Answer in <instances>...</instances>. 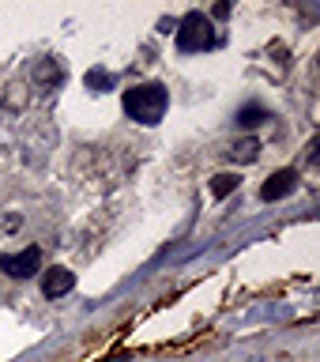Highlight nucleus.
<instances>
[{
	"mask_svg": "<svg viewBox=\"0 0 320 362\" xmlns=\"http://www.w3.org/2000/svg\"><path fill=\"white\" fill-rule=\"evenodd\" d=\"M72 287H76V276L68 268H61V264L49 268L42 276V294H45V298H61V294H68Z\"/></svg>",
	"mask_w": 320,
	"mask_h": 362,
	"instance_id": "39448f33",
	"label": "nucleus"
},
{
	"mask_svg": "<svg viewBox=\"0 0 320 362\" xmlns=\"http://www.w3.org/2000/svg\"><path fill=\"white\" fill-rule=\"evenodd\" d=\"M83 87L95 90V95H102V90H113V87H117V76L106 72V68H90V72L83 76Z\"/></svg>",
	"mask_w": 320,
	"mask_h": 362,
	"instance_id": "0eeeda50",
	"label": "nucleus"
},
{
	"mask_svg": "<svg viewBox=\"0 0 320 362\" xmlns=\"http://www.w3.org/2000/svg\"><path fill=\"white\" fill-rule=\"evenodd\" d=\"M260 155V140H256V136H245V140H237L234 147H230V158H234V163H253V158Z\"/></svg>",
	"mask_w": 320,
	"mask_h": 362,
	"instance_id": "6e6552de",
	"label": "nucleus"
},
{
	"mask_svg": "<svg viewBox=\"0 0 320 362\" xmlns=\"http://www.w3.org/2000/svg\"><path fill=\"white\" fill-rule=\"evenodd\" d=\"M158 30H162V34H170V30H177V19H162V23H158Z\"/></svg>",
	"mask_w": 320,
	"mask_h": 362,
	"instance_id": "f8f14e48",
	"label": "nucleus"
},
{
	"mask_svg": "<svg viewBox=\"0 0 320 362\" xmlns=\"http://www.w3.org/2000/svg\"><path fill=\"white\" fill-rule=\"evenodd\" d=\"M177 49L181 53H200V49H211L215 42H219V34H215L211 19L203 16V11H189L185 19H177Z\"/></svg>",
	"mask_w": 320,
	"mask_h": 362,
	"instance_id": "f03ea898",
	"label": "nucleus"
},
{
	"mask_svg": "<svg viewBox=\"0 0 320 362\" xmlns=\"http://www.w3.org/2000/svg\"><path fill=\"white\" fill-rule=\"evenodd\" d=\"M237 181H242V177H237V174H215L211 177V197H226V192H234L237 189Z\"/></svg>",
	"mask_w": 320,
	"mask_h": 362,
	"instance_id": "1a4fd4ad",
	"label": "nucleus"
},
{
	"mask_svg": "<svg viewBox=\"0 0 320 362\" xmlns=\"http://www.w3.org/2000/svg\"><path fill=\"white\" fill-rule=\"evenodd\" d=\"M121 106H124V113H129L132 121L158 124L162 113H166V106H170V90L162 83H136V87L124 90Z\"/></svg>",
	"mask_w": 320,
	"mask_h": 362,
	"instance_id": "f257e3e1",
	"label": "nucleus"
},
{
	"mask_svg": "<svg viewBox=\"0 0 320 362\" xmlns=\"http://www.w3.org/2000/svg\"><path fill=\"white\" fill-rule=\"evenodd\" d=\"M0 272L11 276V279H30L34 272H42V249L27 245L23 253H4L0 257Z\"/></svg>",
	"mask_w": 320,
	"mask_h": 362,
	"instance_id": "7ed1b4c3",
	"label": "nucleus"
},
{
	"mask_svg": "<svg viewBox=\"0 0 320 362\" xmlns=\"http://www.w3.org/2000/svg\"><path fill=\"white\" fill-rule=\"evenodd\" d=\"M34 83L38 87H61L64 83V64L57 61V57H42V61L34 64Z\"/></svg>",
	"mask_w": 320,
	"mask_h": 362,
	"instance_id": "423d86ee",
	"label": "nucleus"
},
{
	"mask_svg": "<svg viewBox=\"0 0 320 362\" xmlns=\"http://www.w3.org/2000/svg\"><path fill=\"white\" fill-rule=\"evenodd\" d=\"M264 117H268L264 106H242L237 110V124H242V129H253V124H260Z\"/></svg>",
	"mask_w": 320,
	"mask_h": 362,
	"instance_id": "9d476101",
	"label": "nucleus"
},
{
	"mask_svg": "<svg viewBox=\"0 0 320 362\" xmlns=\"http://www.w3.org/2000/svg\"><path fill=\"white\" fill-rule=\"evenodd\" d=\"M294 185H298V170H275L264 185H260V200L264 204H275V200H283V197H290L294 192Z\"/></svg>",
	"mask_w": 320,
	"mask_h": 362,
	"instance_id": "20e7f679",
	"label": "nucleus"
},
{
	"mask_svg": "<svg viewBox=\"0 0 320 362\" xmlns=\"http://www.w3.org/2000/svg\"><path fill=\"white\" fill-rule=\"evenodd\" d=\"M230 11H234L230 0H219V4L211 8V16H208V19H230Z\"/></svg>",
	"mask_w": 320,
	"mask_h": 362,
	"instance_id": "9b49d317",
	"label": "nucleus"
}]
</instances>
